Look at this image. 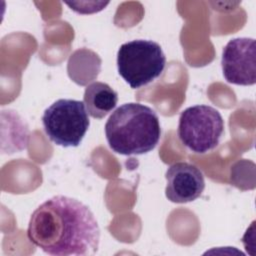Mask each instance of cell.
Returning a JSON list of instances; mask_svg holds the SVG:
<instances>
[{
	"label": "cell",
	"mask_w": 256,
	"mask_h": 256,
	"mask_svg": "<svg viewBox=\"0 0 256 256\" xmlns=\"http://www.w3.org/2000/svg\"><path fill=\"white\" fill-rule=\"evenodd\" d=\"M165 196L173 203H188L196 200L205 188L201 170L188 162H176L165 173Z\"/></svg>",
	"instance_id": "obj_7"
},
{
	"label": "cell",
	"mask_w": 256,
	"mask_h": 256,
	"mask_svg": "<svg viewBox=\"0 0 256 256\" xmlns=\"http://www.w3.org/2000/svg\"><path fill=\"white\" fill-rule=\"evenodd\" d=\"M166 65L161 46L152 40L137 39L123 43L117 52L119 75L133 89L158 78Z\"/></svg>",
	"instance_id": "obj_3"
},
{
	"label": "cell",
	"mask_w": 256,
	"mask_h": 256,
	"mask_svg": "<svg viewBox=\"0 0 256 256\" xmlns=\"http://www.w3.org/2000/svg\"><path fill=\"white\" fill-rule=\"evenodd\" d=\"M224 78L236 85L256 83V43L253 38L231 39L224 47L221 59Z\"/></svg>",
	"instance_id": "obj_6"
},
{
	"label": "cell",
	"mask_w": 256,
	"mask_h": 256,
	"mask_svg": "<svg viewBox=\"0 0 256 256\" xmlns=\"http://www.w3.org/2000/svg\"><path fill=\"white\" fill-rule=\"evenodd\" d=\"M105 135L109 147L118 154H145L153 150L160 141L159 117L149 106L125 103L108 118Z\"/></svg>",
	"instance_id": "obj_2"
},
{
	"label": "cell",
	"mask_w": 256,
	"mask_h": 256,
	"mask_svg": "<svg viewBox=\"0 0 256 256\" xmlns=\"http://www.w3.org/2000/svg\"><path fill=\"white\" fill-rule=\"evenodd\" d=\"M83 102L90 116L102 119L116 107L118 94L108 84L95 81L85 87Z\"/></svg>",
	"instance_id": "obj_8"
},
{
	"label": "cell",
	"mask_w": 256,
	"mask_h": 256,
	"mask_svg": "<svg viewBox=\"0 0 256 256\" xmlns=\"http://www.w3.org/2000/svg\"><path fill=\"white\" fill-rule=\"evenodd\" d=\"M42 124L48 138L62 147H77L90 125L88 112L82 101L58 99L45 109Z\"/></svg>",
	"instance_id": "obj_4"
},
{
	"label": "cell",
	"mask_w": 256,
	"mask_h": 256,
	"mask_svg": "<svg viewBox=\"0 0 256 256\" xmlns=\"http://www.w3.org/2000/svg\"><path fill=\"white\" fill-rule=\"evenodd\" d=\"M223 133L224 120L220 112L212 106L195 105L180 114L178 137L194 153L204 154L216 148Z\"/></svg>",
	"instance_id": "obj_5"
},
{
	"label": "cell",
	"mask_w": 256,
	"mask_h": 256,
	"mask_svg": "<svg viewBox=\"0 0 256 256\" xmlns=\"http://www.w3.org/2000/svg\"><path fill=\"white\" fill-rule=\"evenodd\" d=\"M27 237L49 255L90 256L99 248L100 229L87 205L77 199L57 195L34 210L28 223Z\"/></svg>",
	"instance_id": "obj_1"
}]
</instances>
